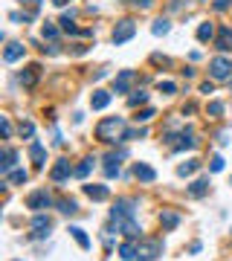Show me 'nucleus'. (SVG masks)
<instances>
[{
  "instance_id": "f257e3e1",
  "label": "nucleus",
  "mask_w": 232,
  "mask_h": 261,
  "mask_svg": "<svg viewBox=\"0 0 232 261\" xmlns=\"http://www.w3.org/2000/svg\"><path fill=\"white\" fill-rule=\"evenodd\" d=\"M125 119L122 116H107V119H102L99 125H96V136H99L102 142H122V136H125Z\"/></svg>"
},
{
  "instance_id": "f03ea898",
  "label": "nucleus",
  "mask_w": 232,
  "mask_h": 261,
  "mask_svg": "<svg viewBox=\"0 0 232 261\" xmlns=\"http://www.w3.org/2000/svg\"><path fill=\"white\" fill-rule=\"evenodd\" d=\"M163 256V241L160 238H142L139 250H136V261H157Z\"/></svg>"
},
{
  "instance_id": "7ed1b4c3",
  "label": "nucleus",
  "mask_w": 232,
  "mask_h": 261,
  "mask_svg": "<svg viewBox=\"0 0 232 261\" xmlns=\"http://www.w3.org/2000/svg\"><path fill=\"white\" fill-rule=\"evenodd\" d=\"M110 218L113 221H136V200L131 197H119L110 209Z\"/></svg>"
},
{
  "instance_id": "20e7f679",
  "label": "nucleus",
  "mask_w": 232,
  "mask_h": 261,
  "mask_svg": "<svg viewBox=\"0 0 232 261\" xmlns=\"http://www.w3.org/2000/svg\"><path fill=\"white\" fill-rule=\"evenodd\" d=\"M209 76H212L215 81H227V78H232V58H227V55L212 58V61H209Z\"/></svg>"
},
{
  "instance_id": "39448f33",
  "label": "nucleus",
  "mask_w": 232,
  "mask_h": 261,
  "mask_svg": "<svg viewBox=\"0 0 232 261\" xmlns=\"http://www.w3.org/2000/svg\"><path fill=\"white\" fill-rule=\"evenodd\" d=\"M133 35H136V24H133L131 18H125V21H119V24H116V29H113L110 38H113V44L119 47V44H128Z\"/></svg>"
},
{
  "instance_id": "423d86ee",
  "label": "nucleus",
  "mask_w": 232,
  "mask_h": 261,
  "mask_svg": "<svg viewBox=\"0 0 232 261\" xmlns=\"http://www.w3.org/2000/svg\"><path fill=\"white\" fill-rule=\"evenodd\" d=\"M50 232H52V221H50L47 215H35V218H32V232H29V238H32V241H44Z\"/></svg>"
},
{
  "instance_id": "0eeeda50",
  "label": "nucleus",
  "mask_w": 232,
  "mask_h": 261,
  "mask_svg": "<svg viewBox=\"0 0 232 261\" xmlns=\"http://www.w3.org/2000/svg\"><path fill=\"white\" fill-rule=\"evenodd\" d=\"M50 206H52V195L47 189H38V192H32V195L26 197V209L41 212V209H50Z\"/></svg>"
},
{
  "instance_id": "6e6552de",
  "label": "nucleus",
  "mask_w": 232,
  "mask_h": 261,
  "mask_svg": "<svg viewBox=\"0 0 232 261\" xmlns=\"http://www.w3.org/2000/svg\"><path fill=\"white\" fill-rule=\"evenodd\" d=\"M133 81H136V73H133V70H122V73L113 78V93H128Z\"/></svg>"
},
{
  "instance_id": "1a4fd4ad",
  "label": "nucleus",
  "mask_w": 232,
  "mask_h": 261,
  "mask_svg": "<svg viewBox=\"0 0 232 261\" xmlns=\"http://www.w3.org/2000/svg\"><path fill=\"white\" fill-rule=\"evenodd\" d=\"M70 174H76V168L70 165V160L67 157H61L58 163L52 165V171H50V177H52V183H61V180H67Z\"/></svg>"
},
{
  "instance_id": "9d476101",
  "label": "nucleus",
  "mask_w": 232,
  "mask_h": 261,
  "mask_svg": "<svg viewBox=\"0 0 232 261\" xmlns=\"http://www.w3.org/2000/svg\"><path fill=\"white\" fill-rule=\"evenodd\" d=\"M122 160H125V151H110V154L104 157V174H107V177H116Z\"/></svg>"
},
{
  "instance_id": "9b49d317",
  "label": "nucleus",
  "mask_w": 232,
  "mask_h": 261,
  "mask_svg": "<svg viewBox=\"0 0 232 261\" xmlns=\"http://www.w3.org/2000/svg\"><path fill=\"white\" fill-rule=\"evenodd\" d=\"M133 177H136L139 183H154V180H157V171L148 163H136L133 165Z\"/></svg>"
},
{
  "instance_id": "f8f14e48",
  "label": "nucleus",
  "mask_w": 232,
  "mask_h": 261,
  "mask_svg": "<svg viewBox=\"0 0 232 261\" xmlns=\"http://www.w3.org/2000/svg\"><path fill=\"white\" fill-rule=\"evenodd\" d=\"M24 52H26V47H24V44H18V41H12V44L3 50V61H6V64H12V61L24 58Z\"/></svg>"
},
{
  "instance_id": "ddd939ff",
  "label": "nucleus",
  "mask_w": 232,
  "mask_h": 261,
  "mask_svg": "<svg viewBox=\"0 0 232 261\" xmlns=\"http://www.w3.org/2000/svg\"><path fill=\"white\" fill-rule=\"evenodd\" d=\"M186 195L195 197V200H198V197H206V195H209V177H198V180L186 189Z\"/></svg>"
},
{
  "instance_id": "4468645a",
  "label": "nucleus",
  "mask_w": 232,
  "mask_h": 261,
  "mask_svg": "<svg viewBox=\"0 0 232 261\" xmlns=\"http://www.w3.org/2000/svg\"><path fill=\"white\" fill-rule=\"evenodd\" d=\"M215 47H218L221 52H230V50H232V26H221V29H218Z\"/></svg>"
},
{
  "instance_id": "2eb2a0df",
  "label": "nucleus",
  "mask_w": 232,
  "mask_h": 261,
  "mask_svg": "<svg viewBox=\"0 0 232 261\" xmlns=\"http://www.w3.org/2000/svg\"><path fill=\"white\" fill-rule=\"evenodd\" d=\"M84 195L90 197V200H107V197H110V189L102 186V183H87V186H84Z\"/></svg>"
},
{
  "instance_id": "dca6fc26",
  "label": "nucleus",
  "mask_w": 232,
  "mask_h": 261,
  "mask_svg": "<svg viewBox=\"0 0 232 261\" xmlns=\"http://www.w3.org/2000/svg\"><path fill=\"white\" fill-rule=\"evenodd\" d=\"M73 18H76V12H64V15H61L58 24H61L64 32H70V35H90V29H78V26L73 24Z\"/></svg>"
},
{
  "instance_id": "f3484780",
  "label": "nucleus",
  "mask_w": 232,
  "mask_h": 261,
  "mask_svg": "<svg viewBox=\"0 0 232 261\" xmlns=\"http://www.w3.org/2000/svg\"><path fill=\"white\" fill-rule=\"evenodd\" d=\"M15 163H18V151L15 148H3V154H0V171L9 174L15 168Z\"/></svg>"
},
{
  "instance_id": "a211bd4d",
  "label": "nucleus",
  "mask_w": 232,
  "mask_h": 261,
  "mask_svg": "<svg viewBox=\"0 0 232 261\" xmlns=\"http://www.w3.org/2000/svg\"><path fill=\"white\" fill-rule=\"evenodd\" d=\"M29 157H32L35 168H44V163H47V151H44V145H41L38 139L29 142Z\"/></svg>"
},
{
  "instance_id": "6ab92c4d",
  "label": "nucleus",
  "mask_w": 232,
  "mask_h": 261,
  "mask_svg": "<svg viewBox=\"0 0 232 261\" xmlns=\"http://www.w3.org/2000/svg\"><path fill=\"white\" fill-rule=\"evenodd\" d=\"M177 224H180V215H177V212H171V209H163V212H160V227H163V232L177 229Z\"/></svg>"
},
{
  "instance_id": "aec40b11",
  "label": "nucleus",
  "mask_w": 232,
  "mask_h": 261,
  "mask_svg": "<svg viewBox=\"0 0 232 261\" xmlns=\"http://www.w3.org/2000/svg\"><path fill=\"white\" fill-rule=\"evenodd\" d=\"M38 76H41V64H29L24 73H21V84H24V87H35Z\"/></svg>"
},
{
  "instance_id": "412c9836",
  "label": "nucleus",
  "mask_w": 232,
  "mask_h": 261,
  "mask_svg": "<svg viewBox=\"0 0 232 261\" xmlns=\"http://www.w3.org/2000/svg\"><path fill=\"white\" fill-rule=\"evenodd\" d=\"M136 250H139L136 238H128V241L119 247V259H122V261H136Z\"/></svg>"
},
{
  "instance_id": "4be33fe9",
  "label": "nucleus",
  "mask_w": 232,
  "mask_h": 261,
  "mask_svg": "<svg viewBox=\"0 0 232 261\" xmlns=\"http://www.w3.org/2000/svg\"><path fill=\"white\" fill-rule=\"evenodd\" d=\"M110 104V93L107 90H93V96H90V107L93 110H104Z\"/></svg>"
},
{
  "instance_id": "5701e85b",
  "label": "nucleus",
  "mask_w": 232,
  "mask_h": 261,
  "mask_svg": "<svg viewBox=\"0 0 232 261\" xmlns=\"http://www.w3.org/2000/svg\"><path fill=\"white\" fill-rule=\"evenodd\" d=\"M70 235H73V241H76L81 250H90V238H87V232L81 227H70Z\"/></svg>"
},
{
  "instance_id": "b1692460",
  "label": "nucleus",
  "mask_w": 232,
  "mask_h": 261,
  "mask_svg": "<svg viewBox=\"0 0 232 261\" xmlns=\"http://www.w3.org/2000/svg\"><path fill=\"white\" fill-rule=\"evenodd\" d=\"M212 38H215V26H212V24H200L198 26V41L206 44V41H212Z\"/></svg>"
},
{
  "instance_id": "393cba45",
  "label": "nucleus",
  "mask_w": 232,
  "mask_h": 261,
  "mask_svg": "<svg viewBox=\"0 0 232 261\" xmlns=\"http://www.w3.org/2000/svg\"><path fill=\"white\" fill-rule=\"evenodd\" d=\"M58 209H61L64 215H76V212H78V203H76L73 197H61V200H58Z\"/></svg>"
},
{
  "instance_id": "a878e982",
  "label": "nucleus",
  "mask_w": 232,
  "mask_h": 261,
  "mask_svg": "<svg viewBox=\"0 0 232 261\" xmlns=\"http://www.w3.org/2000/svg\"><path fill=\"white\" fill-rule=\"evenodd\" d=\"M198 168H200L198 160H186L183 165H177V174H180V177H189V174H195Z\"/></svg>"
},
{
  "instance_id": "bb28decb",
  "label": "nucleus",
  "mask_w": 232,
  "mask_h": 261,
  "mask_svg": "<svg viewBox=\"0 0 232 261\" xmlns=\"http://www.w3.org/2000/svg\"><path fill=\"white\" fill-rule=\"evenodd\" d=\"M93 163H96L93 157H87V160H81V163L76 165V177H87V174H90V168H93Z\"/></svg>"
},
{
  "instance_id": "cd10ccee",
  "label": "nucleus",
  "mask_w": 232,
  "mask_h": 261,
  "mask_svg": "<svg viewBox=\"0 0 232 261\" xmlns=\"http://www.w3.org/2000/svg\"><path fill=\"white\" fill-rule=\"evenodd\" d=\"M26 177H29V174H26L24 168H18V171H9V183H12V186H24V183H26Z\"/></svg>"
},
{
  "instance_id": "c85d7f7f",
  "label": "nucleus",
  "mask_w": 232,
  "mask_h": 261,
  "mask_svg": "<svg viewBox=\"0 0 232 261\" xmlns=\"http://www.w3.org/2000/svg\"><path fill=\"white\" fill-rule=\"evenodd\" d=\"M168 29H171V24H168L166 18H157V21H154V26H151V32H154V35H168Z\"/></svg>"
},
{
  "instance_id": "c756f323",
  "label": "nucleus",
  "mask_w": 232,
  "mask_h": 261,
  "mask_svg": "<svg viewBox=\"0 0 232 261\" xmlns=\"http://www.w3.org/2000/svg\"><path fill=\"white\" fill-rule=\"evenodd\" d=\"M145 102H148V93H145V90H133L131 96H128V104H131V107H136V104H145Z\"/></svg>"
},
{
  "instance_id": "7c9ffc66",
  "label": "nucleus",
  "mask_w": 232,
  "mask_h": 261,
  "mask_svg": "<svg viewBox=\"0 0 232 261\" xmlns=\"http://www.w3.org/2000/svg\"><path fill=\"white\" fill-rule=\"evenodd\" d=\"M157 90L166 93V96H171V93H177V84H174V81H157Z\"/></svg>"
},
{
  "instance_id": "2f4dec72",
  "label": "nucleus",
  "mask_w": 232,
  "mask_h": 261,
  "mask_svg": "<svg viewBox=\"0 0 232 261\" xmlns=\"http://www.w3.org/2000/svg\"><path fill=\"white\" fill-rule=\"evenodd\" d=\"M206 113H209V116H215V119H218V116H221V113H224V102H209V107H206Z\"/></svg>"
},
{
  "instance_id": "473e14b6",
  "label": "nucleus",
  "mask_w": 232,
  "mask_h": 261,
  "mask_svg": "<svg viewBox=\"0 0 232 261\" xmlns=\"http://www.w3.org/2000/svg\"><path fill=\"white\" fill-rule=\"evenodd\" d=\"M41 35H44V41H47V38H50V41H55V38H58V26H52V24H44Z\"/></svg>"
},
{
  "instance_id": "72a5a7b5",
  "label": "nucleus",
  "mask_w": 232,
  "mask_h": 261,
  "mask_svg": "<svg viewBox=\"0 0 232 261\" xmlns=\"http://www.w3.org/2000/svg\"><path fill=\"white\" fill-rule=\"evenodd\" d=\"M26 9H29V21H32L35 15H38V9H41V0H21Z\"/></svg>"
},
{
  "instance_id": "f704fd0d",
  "label": "nucleus",
  "mask_w": 232,
  "mask_h": 261,
  "mask_svg": "<svg viewBox=\"0 0 232 261\" xmlns=\"http://www.w3.org/2000/svg\"><path fill=\"white\" fill-rule=\"evenodd\" d=\"M18 130H21V136H26V139H32L35 136V125L32 122H21V128Z\"/></svg>"
},
{
  "instance_id": "c9c22d12",
  "label": "nucleus",
  "mask_w": 232,
  "mask_h": 261,
  "mask_svg": "<svg viewBox=\"0 0 232 261\" xmlns=\"http://www.w3.org/2000/svg\"><path fill=\"white\" fill-rule=\"evenodd\" d=\"M136 122H148V119H154V107H145V110H139V116H133Z\"/></svg>"
},
{
  "instance_id": "e433bc0d",
  "label": "nucleus",
  "mask_w": 232,
  "mask_h": 261,
  "mask_svg": "<svg viewBox=\"0 0 232 261\" xmlns=\"http://www.w3.org/2000/svg\"><path fill=\"white\" fill-rule=\"evenodd\" d=\"M209 168H212V171H224V157H221V154H218V157H212Z\"/></svg>"
},
{
  "instance_id": "4c0bfd02",
  "label": "nucleus",
  "mask_w": 232,
  "mask_h": 261,
  "mask_svg": "<svg viewBox=\"0 0 232 261\" xmlns=\"http://www.w3.org/2000/svg\"><path fill=\"white\" fill-rule=\"evenodd\" d=\"M151 61H154V64H163V67H168V64H171V58H166V55H160V52H154V55H151Z\"/></svg>"
},
{
  "instance_id": "58836bf2",
  "label": "nucleus",
  "mask_w": 232,
  "mask_h": 261,
  "mask_svg": "<svg viewBox=\"0 0 232 261\" xmlns=\"http://www.w3.org/2000/svg\"><path fill=\"white\" fill-rule=\"evenodd\" d=\"M212 9H215V12H227V9H230V0H215Z\"/></svg>"
},
{
  "instance_id": "ea45409f",
  "label": "nucleus",
  "mask_w": 232,
  "mask_h": 261,
  "mask_svg": "<svg viewBox=\"0 0 232 261\" xmlns=\"http://www.w3.org/2000/svg\"><path fill=\"white\" fill-rule=\"evenodd\" d=\"M212 90H215L212 81H203V84H200V93H212Z\"/></svg>"
},
{
  "instance_id": "a19ab883",
  "label": "nucleus",
  "mask_w": 232,
  "mask_h": 261,
  "mask_svg": "<svg viewBox=\"0 0 232 261\" xmlns=\"http://www.w3.org/2000/svg\"><path fill=\"white\" fill-rule=\"evenodd\" d=\"M133 6H139V9H148L151 6V0H131Z\"/></svg>"
},
{
  "instance_id": "79ce46f5",
  "label": "nucleus",
  "mask_w": 232,
  "mask_h": 261,
  "mask_svg": "<svg viewBox=\"0 0 232 261\" xmlns=\"http://www.w3.org/2000/svg\"><path fill=\"white\" fill-rule=\"evenodd\" d=\"M3 136H12V125H9V119H3Z\"/></svg>"
},
{
  "instance_id": "37998d69",
  "label": "nucleus",
  "mask_w": 232,
  "mask_h": 261,
  "mask_svg": "<svg viewBox=\"0 0 232 261\" xmlns=\"http://www.w3.org/2000/svg\"><path fill=\"white\" fill-rule=\"evenodd\" d=\"M70 0H52V6H67Z\"/></svg>"
}]
</instances>
